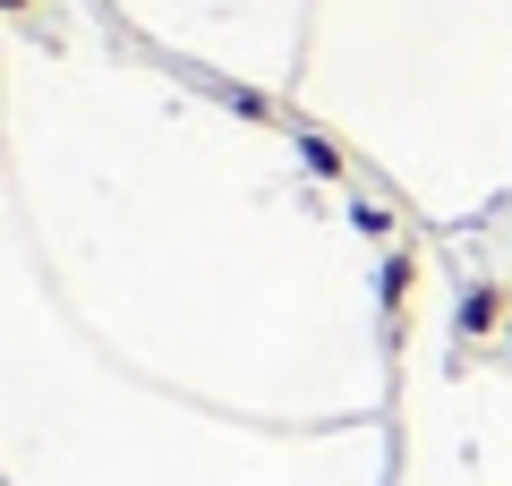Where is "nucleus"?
Wrapping results in <instances>:
<instances>
[{
  "label": "nucleus",
  "instance_id": "obj_4",
  "mask_svg": "<svg viewBox=\"0 0 512 486\" xmlns=\"http://www.w3.org/2000/svg\"><path fill=\"white\" fill-rule=\"evenodd\" d=\"M18 9H26V0H0V18H18Z\"/></svg>",
  "mask_w": 512,
  "mask_h": 486
},
{
  "label": "nucleus",
  "instance_id": "obj_2",
  "mask_svg": "<svg viewBox=\"0 0 512 486\" xmlns=\"http://www.w3.org/2000/svg\"><path fill=\"white\" fill-rule=\"evenodd\" d=\"M299 162H308V171H325V180H342V145H325L316 128H299Z\"/></svg>",
  "mask_w": 512,
  "mask_h": 486
},
{
  "label": "nucleus",
  "instance_id": "obj_3",
  "mask_svg": "<svg viewBox=\"0 0 512 486\" xmlns=\"http://www.w3.org/2000/svg\"><path fill=\"white\" fill-rule=\"evenodd\" d=\"M410 299V256H384V307Z\"/></svg>",
  "mask_w": 512,
  "mask_h": 486
},
{
  "label": "nucleus",
  "instance_id": "obj_1",
  "mask_svg": "<svg viewBox=\"0 0 512 486\" xmlns=\"http://www.w3.org/2000/svg\"><path fill=\"white\" fill-rule=\"evenodd\" d=\"M495 316H504V299H495V282H478L470 299H461V342H478V333H487Z\"/></svg>",
  "mask_w": 512,
  "mask_h": 486
}]
</instances>
